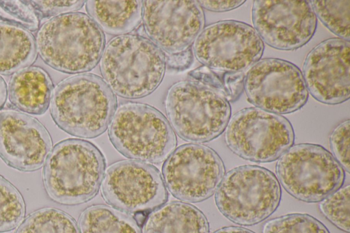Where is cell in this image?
Returning a JSON list of instances; mask_svg holds the SVG:
<instances>
[{
	"label": "cell",
	"mask_w": 350,
	"mask_h": 233,
	"mask_svg": "<svg viewBox=\"0 0 350 233\" xmlns=\"http://www.w3.org/2000/svg\"><path fill=\"white\" fill-rule=\"evenodd\" d=\"M117 100L106 82L94 74H81L60 81L53 90L50 111L57 126L77 137L92 139L108 128Z\"/></svg>",
	"instance_id": "obj_1"
},
{
	"label": "cell",
	"mask_w": 350,
	"mask_h": 233,
	"mask_svg": "<svg viewBox=\"0 0 350 233\" xmlns=\"http://www.w3.org/2000/svg\"><path fill=\"white\" fill-rule=\"evenodd\" d=\"M165 53L150 39L129 33L112 38L100 60L103 80L118 96L139 98L153 92L165 70Z\"/></svg>",
	"instance_id": "obj_2"
},
{
	"label": "cell",
	"mask_w": 350,
	"mask_h": 233,
	"mask_svg": "<svg viewBox=\"0 0 350 233\" xmlns=\"http://www.w3.org/2000/svg\"><path fill=\"white\" fill-rule=\"evenodd\" d=\"M36 43L38 55L49 66L77 74L92 70L100 61L105 38L88 14L70 12L46 21L38 31Z\"/></svg>",
	"instance_id": "obj_3"
},
{
	"label": "cell",
	"mask_w": 350,
	"mask_h": 233,
	"mask_svg": "<svg viewBox=\"0 0 350 233\" xmlns=\"http://www.w3.org/2000/svg\"><path fill=\"white\" fill-rule=\"evenodd\" d=\"M105 172V158L95 145L80 139H68L51 150L44 163V185L54 202L78 205L97 194Z\"/></svg>",
	"instance_id": "obj_4"
},
{
	"label": "cell",
	"mask_w": 350,
	"mask_h": 233,
	"mask_svg": "<svg viewBox=\"0 0 350 233\" xmlns=\"http://www.w3.org/2000/svg\"><path fill=\"white\" fill-rule=\"evenodd\" d=\"M108 128L115 148L135 161L160 163L176 146V137L167 120L146 104L129 102L120 105Z\"/></svg>",
	"instance_id": "obj_5"
},
{
	"label": "cell",
	"mask_w": 350,
	"mask_h": 233,
	"mask_svg": "<svg viewBox=\"0 0 350 233\" xmlns=\"http://www.w3.org/2000/svg\"><path fill=\"white\" fill-rule=\"evenodd\" d=\"M170 125L183 139L205 143L219 136L230 120L229 102L219 92L197 81L172 85L165 98Z\"/></svg>",
	"instance_id": "obj_6"
},
{
	"label": "cell",
	"mask_w": 350,
	"mask_h": 233,
	"mask_svg": "<svg viewBox=\"0 0 350 233\" xmlns=\"http://www.w3.org/2000/svg\"><path fill=\"white\" fill-rule=\"evenodd\" d=\"M280 198L275 175L265 167L250 165L237 167L224 175L215 195L220 213L241 225L266 219L277 209Z\"/></svg>",
	"instance_id": "obj_7"
},
{
	"label": "cell",
	"mask_w": 350,
	"mask_h": 233,
	"mask_svg": "<svg viewBox=\"0 0 350 233\" xmlns=\"http://www.w3.org/2000/svg\"><path fill=\"white\" fill-rule=\"evenodd\" d=\"M275 172L284 189L306 202H321L340 188L344 169L334 156L321 146L299 143L280 157Z\"/></svg>",
	"instance_id": "obj_8"
},
{
	"label": "cell",
	"mask_w": 350,
	"mask_h": 233,
	"mask_svg": "<svg viewBox=\"0 0 350 233\" xmlns=\"http://www.w3.org/2000/svg\"><path fill=\"white\" fill-rule=\"evenodd\" d=\"M290 122L284 117L258 107L245 108L228 122L225 142L245 160L265 163L278 159L294 142Z\"/></svg>",
	"instance_id": "obj_9"
},
{
	"label": "cell",
	"mask_w": 350,
	"mask_h": 233,
	"mask_svg": "<svg viewBox=\"0 0 350 233\" xmlns=\"http://www.w3.org/2000/svg\"><path fill=\"white\" fill-rule=\"evenodd\" d=\"M264 43L250 25L218 21L206 27L195 40L193 53L204 66L221 72L239 73L258 62Z\"/></svg>",
	"instance_id": "obj_10"
},
{
	"label": "cell",
	"mask_w": 350,
	"mask_h": 233,
	"mask_svg": "<svg viewBox=\"0 0 350 233\" xmlns=\"http://www.w3.org/2000/svg\"><path fill=\"white\" fill-rule=\"evenodd\" d=\"M163 180L171 194L185 202H202L216 191L224 175V163L212 148L187 143L175 149L162 167Z\"/></svg>",
	"instance_id": "obj_11"
},
{
	"label": "cell",
	"mask_w": 350,
	"mask_h": 233,
	"mask_svg": "<svg viewBox=\"0 0 350 233\" xmlns=\"http://www.w3.org/2000/svg\"><path fill=\"white\" fill-rule=\"evenodd\" d=\"M244 90L252 105L279 115L299 110L308 98L299 68L278 58L263 59L251 66L245 74Z\"/></svg>",
	"instance_id": "obj_12"
},
{
	"label": "cell",
	"mask_w": 350,
	"mask_h": 233,
	"mask_svg": "<svg viewBox=\"0 0 350 233\" xmlns=\"http://www.w3.org/2000/svg\"><path fill=\"white\" fill-rule=\"evenodd\" d=\"M101 193L111 206L129 214L150 213L163 205L168 197L158 169L135 160L110 165L104 174Z\"/></svg>",
	"instance_id": "obj_13"
},
{
	"label": "cell",
	"mask_w": 350,
	"mask_h": 233,
	"mask_svg": "<svg viewBox=\"0 0 350 233\" xmlns=\"http://www.w3.org/2000/svg\"><path fill=\"white\" fill-rule=\"evenodd\" d=\"M254 29L267 44L282 51H293L313 37L317 18L308 1H254Z\"/></svg>",
	"instance_id": "obj_14"
},
{
	"label": "cell",
	"mask_w": 350,
	"mask_h": 233,
	"mask_svg": "<svg viewBox=\"0 0 350 233\" xmlns=\"http://www.w3.org/2000/svg\"><path fill=\"white\" fill-rule=\"evenodd\" d=\"M142 20L146 35L167 55L189 49L205 24L198 1H143Z\"/></svg>",
	"instance_id": "obj_15"
},
{
	"label": "cell",
	"mask_w": 350,
	"mask_h": 233,
	"mask_svg": "<svg viewBox=\"0 0 350 233\" xmlns=\"http://www.w3.org/2000/svg\"><path fill=\"white\" fill-rule=\"evenodd\" d=\"M349 42L339 38L327 39L308 53L302 75L314 99L327 105L349 100Z\"/></svg>",
	"instance_id": "obj_16"
},
{
	"label": "cell",
	"mask_w": 350,
	"mask_h": 233,
	"mask_svg": "<svg viewBox=\"0 0 350 233\" xmlns=\"http://www.w3.org/2000/svg\"><path fill=\"white\" fill-rule=\"evenodd\" d=\"M44 126L35 118L12 109H0V157L23 172L40 169L52 148Z\"/></svg>",
	"instance_id": "obj_17"
},
{
	"label": "cell",
	"mask_w": 350,
	"mask_h": 233,
	"mask_svg": "<svg viewBox=\"0 0 350 233\" xmlns=\"http://www.w3.org/2000/svg\"><path fill=\"white\" fill-rule=\"evenodd\" d=\"M8 98L19 111L42 115L49 107L53 83L42 68L30 66L14 73L8 85Z\"/></svg>",
	"instance_id": "obj_18"
},
{
	"label": "cell",
	"mask_w": 350,
	"mask_h": 233,
	"mask_svg": "<svg viewBox=\"0 0 350 233\" xmlns=\"http://www.w3.org/2000/svg\"><path fill=\"white\" fill-rule=\"evenodd\" d=\"M142 233H209V224L204 213L196 206L174 201L147 215Z\"/></svg>",
	"instance_id": "obj_19"
},
{
	"label": "cell",
	"mask_w": 350,
	"mask_h": 233,
	"mask_svg": "<svg viewBox=\"0 0 350 233\" xmlns=\"http://www.w3.org/2000/svg\"><path fill=\"white\" fill-rule=\"evenodd\" d=\"M89 16L107 33L121 36L135 30L142 19V1H88Z\"/></svg>",
	"instance_id": "obj_20"
},
{
	"label": "cell",
	"mask_w": 350,
	"mask_h": 233,
	"mask_svg": "<svg viewBox=\"0 0 350 233\" xmlns=\"http://www.w3.org/2000/svg\"><path fill=\"white\" fill-rule=\"evenodd\" d=\"M37 57L36 39L31 33L0 22V74L10 75L30 67Z\"/></svg>",
	"instance_id": "obj_21"
},
{
	"label": "cell",
	"mask_w": 350,
	"mask_h": 233,
	"mask_svg": "<svg viewBox=\"0 0 350 233\" xmlns=\"http://www.w3.org/2000/svg\"><path fill=\"white\" fill-rule=\"evenodd\" d=\"M79 233H142L131 214L111 206L92 205L79 219Z\"/></svg>",
	"instance_id": "obj_22"
},
{
	"label": "cell",
	"mask_w": 350,
	"mask_h": 233,
	"mask_svg": "<svg viewBox=\"0 0 350 233\" xmlns=\"http://www.w3.org/2000/svg\"><path fill=\"white\" fill-rule=\"evenodd\" d=\"M15 233H79L74 219L65 212L44 208L31 213Z\"/></svg>",
	"instance_id": "obj_23"
},
{
	"label": "cell",
	"mask_w": 350,
	"mask_h": 233,
	"mask_svg": "<svg viewBox=\"0 0 350 233\" xmlns=\"http://www.w3.org/2000/svg\"><path fill=\"white\" fill-rule=\"evenodd\" d=\"M310 3L326 27L349 42L350 1H310Z\"/></svg>",
	"instance_id": "obj_24"
},
{
	"label": "cell",
	"mask_w": 350,
	"mask_h": 233,
	"mask_svg": "<svg viewBox=\"0 0 350 233\" xmlns=\"http://www.w3.org/2000/svg\"><path fill=\"white\" fill-rule=\"evenodd\" d=\"M191 76L219 92L228 102L237 100L244 89L243 73L216 72L204 66L191 72Z\"/></svg>",
	"instance_id": "obj_25"
},
{
	"label": "cell",
	"mask_w": 350,
	"mask_h": 233,
	"mask_svg": "<svg viewBox=\"0 0 350 233\" xmlns=\"http://www.w3.org/2000/svg\"><path fill=\"white\" fill-rule=\"evenodd\" d=\"M25 215V205L18 189L0 176V232L16 228Z\"/></svg>",
	"instance_id": "obj_26"
},
{
	"label": "cell",
	"mask_w": 350,
	"mask_h": 233,
	"mask_svg": "<svg viewBox=\"0 0 350 233\" xmlns=\"http://www.w3.org/2000/svg\"><path fill=\"white\" fill-rule=\"evenodd\" d=\"M262 233H329L319 220L308 214L293 213L266 221Z\"/></svg>",
	"instance_id": "obj_27"
},
{
	"label": "cell",
	"mask_w": 350,
	"mask_h": 233,
	"mask_svg": "<svg viewBox=\"0 0 350 233\" xmlns=\"http://www.w3.org/2000/svg\"><path fill=\"white\" fill-rule=\"evenodd\" d=\"M319 208L332 223L349 233V185L339 188L321 200Z\"/></svg>",
	"instance_id": "obj_28"
},
{
	"label": "cell",
	"mask_w": 350,
	"mask_h": 233,
	"mask_svg": "<svg viewBox=\"0 0 350 233\" xmlns=\"http://www.w3.org/2000/svg\"><path fill=\"white\" fill-rule=\"evenodd\" d=\"M0 19L30 31H37L41 20L30 1H0Z\"/></svg>",
	"instance_id": "obj_29"
},
{
	"label": "cell",
	"mask_w": 350,
	"mask_h": 233,
	"mask_svg": "<svg viewBox=\"0 0 350 233\" xmlns=\"http://www.w3.org/2000/svg\"><path fill=\"white\" fill-rule=\"evenodd\" d=\"M349 120L343 121L332 131L329 146L334 157L343 169L349 172Z\"/></svg>",
	"instance_id": "obj_30"
},
{
	"label": "cell",
	"mask_w": 350,
	"mask_h": 233,
	"mask_svg": "<svg viewBox=\"0 0 350 233\" xmlns=\"http://www.w3.org/2000/svg\"><path fill=\"white\" fill-rule=\"evenodd\" d=\"M40 20L75 12L81 9L85 1H30Z\"/></svg>",
	"instance_id": "obj_31"
},
{
	"label": "cell",
	"mask_w": 350,
	"mask_h": 233,
	"mask_svg": "<svg viewBox=\"0 0 350 233\" xmlns=\"http://www.w3.org/2000/svg\"><path fill=\"white\" fill-rule=\"evenodd\" d=\"M192 61L193 53L189 49L179 53L165 55V64L172 70H185L191 66Z\"/></svg>",
	"instance_id": "obj_32"
},
{
	"label": "cell",
	"mask_w": 350,
	"mask_h": 233,
	"mask_svg": "<svg viewBox=\"0 0 350 233\" xmlns=\"http://www.w3.org/2000/svg\"><path fill=\"white\" fill-rule=\"evenodd\" d=\"M200 6L207 10L221 12L236 9L243 5L245 1H198Z\"/></svg>",
	"instance_id": "obj_33"
},
{
	"label": "cell",
	"mask_w": 350,
	"mask_h": 233,
	"mask_svg": "<svg viewBox=\"0 0 350 233\" xmlns=\"http://www.w3.org/2000/svg\"><path fill=\"white\" fill-rule=\"evenodd\" d=\"M213 233H255L248 229L238 226H228L219 228Z\"/></svg>",
	"instance_id": "obj_34"
},
{
	"label": "cell",
	"mask_w": 350,
	"mask_h": 233,
	"mask_svg": "<svg viewBox=\"0 0 350 233\" xmlns=\"http://www.w3.org/2000/svg\"><path fill=\"white\" fill-rule=\"evenodd\" d=\"M8 95L7 85L4 79L0 76V109L6 102Z\"/></svg>",
	"instance_id": "obj_35"
}]
</instances>
